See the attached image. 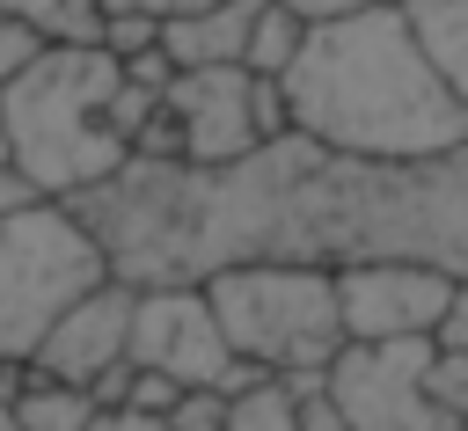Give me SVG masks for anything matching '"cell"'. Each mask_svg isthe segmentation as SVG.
<instances>
[{
    "label": "cell",
    "mask_w": 468,
    "mask_h": 431,
    "mask_svg": "<svg viewBox=\"0 0 468 431\" xmlns=\"http://www.w3.org/2000/svg\"><path fill=\"white\" fill-rule=\"evenodd\" d=\"M256 88H263V73H249V66H176V80L161 88V110L176 124V161L227 168V161L256 153L263 146Z\"/></svg>",
    "instance_id": "cell-8"
},
{
    "label": "cell",
    "mask_w": 468,
    "mask_h": 431,
    "mask_svg": "<svg viewBox=\"0 0 468 431\" xmlns=\"http://www.w3.org/2000/svg\"><path fill=\"white\" fill-rule=\"evenodd\" d=\"M132 380H139V358H117L110 373H95V387H88V394H95L102 409H124V402H132Z\"/></svg>",
    "instance_id": "cell-21"
},
{
    "label": "cell",
    "mask_w": 468,
    "mask_h": 431,
    "mask_svg": "<svg viewBox=\"0 0 468 431\" xmlns=\"http://www.w3.org/2000/svg\"><path fill=\"white\" fill-rule=\"evenodd\" d=\"M219 329L234 343V358L263 365V373H322L351 329H344V292H336V263H307V256H249L205 278Z\"/></svg>",
    "instance_id": "cell-3"
},
{
    "label": "cell",
    "mask_w": 468,
    "mask_h": 431,
    "mask_svg": "<svg viewBox=\"0 0 468 431\" xmlns=\"http://www.w3.org/2000/svg\"><path fill=\"white\" fill-rule=\"evenodd\" d=\"M132 321H139V285L132 278H102L88 300H73L51 336L37 343V373L51 380H73V387H95V373H110L117 358H132Z\"/></svg>",
    "instance_id": "cell-9"
},
{
    "label": "cell",
    "mask_w": 468,
    "mask_h": 431,
    "mask_svg": "<svg viewBox=\"0 0 468 431\" xmlns=\"http://www.w3.org/2000/svg\"><path fill=\"white\" fill-rule=\"evenodd\" d=\"M0 161H7V124H0Z\"/></svg>",
    "instance_id": "cell-28"
},
{
    "label": "cell",
    "mask_w": 468,
    "mask_h": 431,
    "mask_svg": "<svg viewBox=\"0 0 468 431\" xmlns=\"http://www.w3.org/2000/svg\"><path fill=\"white\" fill-rule=\"evenodd\" d=\"M431 358L439 336H388V343H344L329 358V394L344 402L351 431H453L431 402Z\"/></svg>",
    "instance_id": "cell-6"
},
{
    "label": "cell",
    "mask_w": 468,
    "mask_h": 431,
    "mask_svg": "<svg viewBox=\"0 0 468 431\" xmlns=\"http://www.w3.org/2000/svg\"><path fill=\"white\" fill-rule=\"evenodd\" d=\"M300 44H307V22L285 7V0H263V15H256V29H249V73H285L292 58H300Z\"/></svg>",
    "instance_id": "cell-13"
},
{
    "label": "cell",
    "mask_w": 468,
    "mask_h": 431,
    "mask_svg": "<svg viewBox=\"0 0 468 431\" xmlns=\"http://www.w3.org/2000/svg\"><path fill=\"white\" fill-rule=\"evenodd\" d=\"M300 431H351V416L329 387H314V394H300Z\"/></svg>",
    "instance_id": "cell-20"
},
{
    "label": "cell",
    "mask_w": 468,
    "mask_h": 431,
    "mask_svg": "<svg viewBox=\"0 0 468 431\" xmlns=\"http://www.w3.org/2000/svg\"><path fill=\"white\" fill-rule=\"evenodd\" d=\"M22 373H29V365H15V358H7V351H0V402H7V394H15V387H22Z\"/></svg>",
    "instance_id": "cell-26"
},
{
    "label": "cell",
    "mask_w": 468,
    "mask_h": 431,
    "mask_svg": "<svg viewBox=\"0 0 468 431\" xmlns=\"http://www.w3.org/2000/svg\"><path fill=\"white\" fill-rule=\"evenodd\" d=\"M263 0H212L197 15L161 22V51L176 66H249V29H256Z\"/></svg>",
    "instance_id": "cell-10"
},
{
    "label": "cell",
    "mask_w": 468,
    "mask_h": 431,
    "mask_svg": "<svg viewBox=\"0 0 468 431\" xmlns=\"http://www.w3.org/2000/svg\"><path fill=\"white\" fill-rule=\"evenodd\" d=\"M285 7L314 29V22H344V15H358V7H373V0H285Z\"/></svg>",
    "instance_id": "cell-23"
},
{
    "label": "cell",
    "mask_w": 468,
    "mask_h": 431,
    "mask_svg": "<svg viewBox=\"0 0 468 431\" xmlns=\"http://www.w3.org/2000/svg\"><path fill=\"white\" fill-rule=\"evenodd\" d=\"M0 431H22V424H15V409H7V402H0Z\"/></svg>",
    "instance_id": "cell-27"
},
{
    "label": "cell",
    "mask_w": 468,
    "mask_h": 431,
    "mask_svg": "<svg viewBox=\"0 0 468 431\" xmlns=\"http://www.w3.org/2000/svg\"><path fill=\"white\" fill-rule=\"evenodd\" d=\"M227 409H234L227 387H183V402L168 409V424L176 431H227Z\"/></svg>",
    "instance_id": "cell-17"
},
{
    "label": "cell",
    "mask_w": 468,
    "mask_h": 431,
    "mask_svg": "<svg viewBox=\"0 0 468 431\" xmlns=\"http://www.w3.org/2000/svg\"><path fill=\"white\" fill-rule=\"evenodd\" d=\"M336 292H344V329L358 343H388V336H439L461 278L417 256H358L336 263Z\"/></svg>",
    "instance_id": "cell-7"
},
{
    "label": "cell",
    "mask_w": 468,
    "mask_h": 431,
    "mask_svg": "<svg viewBox=\"0 0 468 431\" xmlns=\"http://www.w3.org/2000/svg\"><path fill=\"white\" fill-rule=\"evenodd\" d=\"M102 278H117V263L73 197H37L22 212H0V351L29 365L51 321L73 300H88Z\"/></svg>",
    "instance_id": "cell-4"
},
{
    "label": "cell",
    "mask_w": 468,
    "mask_h": 431,
    "mask_svg": "<svg viewBox=\"0 0 468 431\" xmlns=\"http://www.w3.org/2000/svg\"><path fill=\"white\" fill-rule=\"evenodd\" d=\"M132 358L183 380V387H256L263 365L234 358L227 329H219V307L205 285H139V321H132Z\"/></svg>",
    "instance_id": "cell-5"
},
{
    "label": "cell",
    "mask_w": 468,
    "mask_h": 431,
    "mask_svg": "<svg viewBox=\"0 0 468 431\" xmlns=\"http://www.w3.org/2000/svg\"><path fill=\"white\" fill-rule=\"evenodd\" d=\"M431 402L453 431H468V343H439L431 358Z\"/></svg>",
    "instance_id": "cell-15"
},
{
    "label": "cell",
    "mask_w": 468,
    "mask_h": 431,
    "mask_svg": "<svg viewBox=\"0 0 468 431\" xmlns=\"http://www.w3.org/2000/svg\"><path fill=\"white\" fill-rule=\"evenodd\" d=\"M51 51V37L37 29V22H22V15H0V88L7 80H22L37 58Z\"/></svg>",
    "instance_id": "cell-16"
},
{
    "label": "cell",
    "mask_w": 468,
    "mask_h": 431,
    "mask_svg": "<svg viewBox=\"0 0 468 431\" xmlns=\"http://www.w3.org/2000/svg\"><path fill=\"white\" fill-rule=\"evenodd\" d=\"M183 402V380H168V373H154V365H139V380H132V402L124 409H146V416H168Z\"/></svg>",
    "instance_id": "cell-18"
},
{
    "label": "cell",
    "mask_w": 468,
    "mask_h": 431,
    "mask_svg": "<svg viewBox=\"0 0 468 431\" xmlns=\"http://www.w3.org/2000/svg\"><path fill=\"white\" fill-rule=\"evenodd\" d=\"M278 80L292 102V131L358 161H424L468 139V102L431 66L402 0L314 22Z\"/></svg>",
    "instance_id": "cell-1"
},
{
    "label": "cell",
    "mask_w": 468,
    "mask_h": 431,
    "mask_svg": "<svg viewBox=\"0 0 468 431\" xmlns=\"http://www.w3.org/2000/svg\"><path fill=\"white\" fill-rule=\"evenodd\" d=\"M197 7H212V0H154V15H161V22H176V15H197Z\"/></svg>",
    "instance_id": "cell-25"
},
{
    "label": "cell",
    "mask_w": 468,
    "mask_h": 431,
    "mask_svg": "<svg viewBox=\"0 0 468 431\" xmlns=\"http://www.w3.org/2000/svg\"><path fill=\"white\" fill-rule=\"evenodd\" d=\"M402 7H410L417 37H424L431 66L446 73V88L468 102V0H402Z\"/></svg>",
    "instance_id": "cell-12"
},
{
    "label": "cell",
    "mask_w": 468,
    "mask_h": 431,
    "mask_svg": "<svg viewBox=\"0 0 468 431\" xmlns=\"http://www.w3.org/2000/svg\"><path fill=\"white\" fill-rule=\"evenodd\" d=\"M227 431H300V394H292L278 373H263L256 387H241V394H234Z\"/></svg>",
    "instance_id": "cell-14"
},
{
    "label": "cell",
    "mask_w": 468,
    "mask_h": 431,
    "mask_svg": "<svg viewBox=\"0 0 468 431\" xmlns=\"http://www.w3.org/2000/svg\"><path fill=\"white\" fill-rule=\"evenodd\" d=\"M154 110L161 95L139 88L110 44H51L22 80L0 88L7 161H22L51 197H80L110 183L139 153Z\"/></svg>",
    "instance_id": "cell-2"
},
{
    "label": "cell",
    "mask_w": 468,
    "mask_h": 431,
    "mask_svg": "<svg viewBox=\"0 0 468 431\" xmlns=\"http://www.w3.org/2000/svg\"><path fill=\"white\" fill-rule=\"evenodd\" d=\"M88 431H176L168 416H146V409H95Z\"/></svg>",
    "instance_id": "cell-22"
},
{
    "label": "cell",
    "mask_w": 468,
    "mask_h": 431,
    "mask_svg": "<svg viewBox=\"0 0 468 431\" xmlns=\"http://www.w3.org/2000/svg\"><path fill=\"white\" fill-rule=\"evenodd\" d=\"M139 7H154V0H139Z\"/></svg>",
    "instance_id": "cell-29"
},
{
    "label": "cell",
    "mask_w": 468,
    "mask_h": 431,
    "mask_svg": "<svg viewBox=\"0 0 468 431\" xmlns=\"http://www.w3.org/2000/svg\"><path fill=\"white\" fill-rule=\"evenodd\" d=\"M7 409H15V424L22 431H88L95 424V394L88 387H73V380H51V373H22V387L7 394Z\"/></svg>",
    "instance_id": "cell-11"
},
{
    "label": "cell",
    "mask_w": 468,
    "mask_h": 431,
    "mask_svg": "<svg viewBox=\"0 0 468 431\" xmlns=\"http://www.w3.org/2000/svg\"><path fill=\"white\" fill-rule=\"evenodd\" d=\"M37 197H51L22 161H0V212H22V205H37Z\"/></svg>",
    "instance_id": "cell-19"
},
{
    "label": "cell",
    "mask_w": 468,
    "mask_h": 431,
    "mask_svg": "<svg viewBox=\"0 0 468 431\" xmlns=\"http://www.w3.org/2000/svg\"><path fill=\"white\" fill-rule=\"evenodd\" d=\"M439 343H468V285H461V300H453V314H446Z\"/></svg>",
    "instance_id": "cell-24"
}]
</instances>
